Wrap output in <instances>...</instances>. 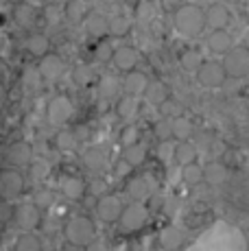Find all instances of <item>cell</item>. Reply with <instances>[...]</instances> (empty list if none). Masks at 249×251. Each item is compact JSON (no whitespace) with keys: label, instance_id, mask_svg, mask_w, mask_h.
Returning <instances> with one entry per match:
<instances>
[{"label":"cell","instance_id":"1","mask_svg":"<svg viewBox=\"0 0 249 251\" xmlns=\"http://www.w3.org/2000/svg\"><path fill=\"white\" fill-rule=\"evenodd\" d=\"M173 24L184 37H197L205 26V13L197 4H181L173 16Z\"/></svg>","mask_w":249,"mask_h":251},{"label":"cell","instance_id":"2","mask_svg":"<svg viewBox=\"0 0 249 251\" xmlns=\"http://www.w3.org/2000/svg\"><path fill=\"white\" fill-rule=\"evenodd\" d=\"M66 240L75 245H81V247H90L94 245V238H97V227H94V221L90 216H73V219L66 223L64 227Z\"/></svg>","mask_w":249,"mask_h":251},{"label":"cell","instance_id":"3","mask_svg":"<svg viewBox=\"0 0 249 251\" xmlns=\"http://www.w3.org/2000/svg\"><path fill=\"white\" fill-rule=\"evenodd\" d=\"M149 221V207L145 203H136L131 201L129 205H124L123 216L118 221V229L123 234H133V231H140Z\"/></svg>","mask_w":249,"mask_h":251},{"label":"cell","instance_id":"4","mask_svg":"<svg viewBox=\"0 0 249 251\" xmlns=\"http://www.w3.org/2000/svg\"><path fill=\"white\" fill-rule=\"evenodd\" d=\"M26 179L20 171L16 168H2L0 171V201H9L11 203L13 199L25 192Z\"/></svg>","mask_w":249,"mask_h":251},{"label":"cell","instance_id":"5","mask_svg":"<svg viewBox=\"0 0 249 251\" xmlns=\"http://www.w3.org/2000/svg\"><path fill=\"white\" fill-rule=\"evenodd\" d=\"M73 116H75V105L70 100V96H66V94L52 96L49 100V105H46V118L55 127H64L66 123H70Z\"/></svg>","mask_w":249,"mask_h":251},{"label":"cell","instance_id":"6","mask_svg":"<svg viewBox=\"0 0 249 251\" xmlns=\"http://www.w3.org/2000/svg\"><path fill=\"white\" fill-rule=\"evenodd\" d=\"M4 160H7L9 168H22V166H31L33 162V149L31 144L25 142V140H18V142H11L4 151Z\"/></svg>","mask_w":249,"mask_h":251},{"label":"cell","instance_id":"7","mask_svg":"<svg viewBox=\"0 0 249 251\" xmlns=\"http://www.w3.org/2000/svg\"><path fill=\"white\" fill-rule=\"evenodd\" d=\"M123 210H124L123 201L118 199L116 195H109V192H107V195H103L99 199L94 214H97L103 223H118V221H121V216H123Z\"/></svg>","mask_w":249,"mask_h":251},{"label":"cell","instance_id":"8","mask_svg":"<svg viewBox=\"0 0 249 251\" xmlns=\"http://www.w3.org/2000/svg\"><path fill=\"white\" fill-rule=\"evenodd\" d=\"M37 70H40L44 83H55V81H59L61 76H64L66 64H64V59H61L59 55H55V52H49L46 57H42V59H40V64H37Z\"/></svg>","mask_w":249,"mask_h":251},{"label":"cell","instance_id":"9","mask_svg":"<svg viewBox=\"0 0 249 251\" xmlns=\"http://www.w3.org/2000/svg\"><path fill=\"white\" fill-rule=\"evenodd\" d=\"M13 223H16L22 231L40 229V225H42V210H37L31 201H28V203L18 205L16 207V221H13Z\"/></svg>","mask_w":249,"mask_h":251},{"label":"cell","instance_id":"10","mask_svg":"<svg viewBox=\"0 0 249 251\" xmlns=\"http://www.w3.org/2000/svg\"><path fill=\"white\" fill-rule=\"evenodd\" d=\"M149 83H151L149 76H147L142 70H131V72H127V75L123 76V92L127 96L138 99V96H145L147 94Z\"/></svg>","mask_w":249,"mask_h":251},{"label":"cell","instance_id":"11","mask_svg":"<svg viewBox=\"0 0 249 251\" xmlns=\"http://www.w3.org/2000/svg\"><path fill=\"white\" fill-rule=\"evenodd\" d=\"M59 190L66 199L70 201H83L88 195V183L81 179L79 175H64L59 179Z\"/></svg>","mask_w":249,"mask_h":251},{"label":"cell","instance_id":"12","mask_svg":"<svg viewBox=\"0 0 249 251\" xmlns=\"http://www.w3.org/2000/svg\"><path fill=\"white\" fill-rule=\"evenodd\" d=\"M138 61H140V52H138L133 46H118L116 52H114L112 64L116 66V70H121V72L127 75V72H131L133 68H136Z\"/></svg>","mask_w":249,"mask_h":251},{"label":"cell","instance_id":"13","mask_svg":"<svg viewBox=\"0 0 249 251\" xmlns=\"http://www.w3.org/2000/svg\"><path fill=\"white\" fill-rule=\"evenodd\" d=\"M81 164H83L88 171L99 173V171H103L105 164H107V153H105L100 147H97V144L85 147L83 151H81Z\"/></svg>","mask_w":249,"mask_h":251},{"label":"cell","instance_id":"14","mask_svg":"<svg viewBox=\"0 0 249 251\" xmlns=\"http://www.w3.org/2000/svg\"><path fill=\"white\" fill-rule=\"evenodd\" d=\"M127 195L131 197L136 203H142L145 199H149V197L153 195L149 177L147 175H133L131 179L127 181Z\"/></svg>","mask_w":249,"mask_h":251},{"label":"cell","instance_id":"15","mask_svg":"<svg viewBox=\"0 0 249 251\" xmlns=\"http://www.w3.org/2000/svg\"><path fill=\"white\" fill-rule=\"evenodd\" d=\"M197 79H199L201 85H205V88H217V85L223 83L225 70H223V66L214 64V61H210V64H203V66H201V70L197 72Z\"/></svg>","mask_w":249,"mask_h":251},{"label":"cell","instance_id":"16","mask_svg":"<svg viewBox=\"0 0 249 251\" xmlns=\"http://www.w3.org/2000/svg\"><path fill=\"white\" fill-rule=\"evenodd\" d=\"M83 28L88 31V35L103 40V37L109 33V18L103 16V13H99V11H92L88 18H85Z\"/></svg>","mask_w":249,"mask_h":251},{"label":"cell","instance_id":"17","mask_svg":"<svg viewBox=\"0 0 249 251\" xmlns=\"http://www.w3.org/2000/svg\"><path fill=\"white\" fill-rule=\"evenodd\" d=\"M121 90H123V81H118V76H114V75H103L97 83V94L103 100L116 99Z\"/></svg>","mask_w":249,"mask_h":251},{"label":"cell","instance_id":"18","mask_svg":"<svg viewBox=\"0 0 249 251\" xmlns=\"http://www.w3.org/2000/svg\"><path fill=\"white\" fill-rule=\"evenodd\" d=\"M147 155H149V149H147V144L138 142V144H133V147L123 149L121 160H123L124 164H127V166L138 168V166H142V164L147 162Z\"/></svg>","mask_w":249,"mask_h":251},{"label":"cell","instance_id":"19","mask_svg":"<svg viewBox=\"0 0 249 251\" xmlns=\"http://www.w3.org/2000/svg\"><path fill=\"white\" fill-rule=\"evenodd\" d=\"M145 99L149 100L151 105H157V107H160V105H164L166 100H171V90H169V85H166L164 81L155 79V81H151L149 88H147Z\"/></svg>","mask_w":249,"mask_h":251},{"label":"cell","instance_id":"20","mask_svg":"<svg viewBox=\"0 0 249 251\" xmlns=\"http://www.w3.org/2000/svg\"><path fill=\"white\" fill-rule=\"evenodd\" d=\"M25 48H26V52L28 55H33V57H46L50 52V44H49V37L46 35H42V33H31V35L26 37V42H25Z\"/></svg>","mask_w":249,"mask_h":251},{"label":"cell","instance_id":"21","mask_svg":"<svg viewBox=\"0 0 249 251\" xmlns=\"http://www.w3.org/2000/svg\"><path fill=\"white\" fill-rule=\"evenodd\" d=\"M44 243L40 240V236L33 231H20L13 245V251H42Z\"/></svg>","mask_w":249,"mask_h":251},{"label":"cell","instance_id":"22","mask_svg":"<svg viewBox=\"0 0 249 251\" xmlns=\"http://www.w3.org/2000/svg\"><path fill=\"white\" fill-rule=\"evenodd\" d=\"M195 157H197V149L190 142H177L173 147V160L181 164V168L188 166V164H195Z\"/></svg>","mask_w":249,"mask_h":251},{"label":"cell","instance_id":"23","mask_svg":"<svg viewBox=\"0 0 249 251\" xmlns=\"http://www.w3.org/2000/svg\"><path fill=\"white\" fill-rule=\"evenodd\" d=\"M138 112H140V103H138V99H133V96H123V99H118V105H116V116L123 120H131L136 118Z\"/></svg>","mask_w":249,"mask_h":251},{"label":"cell","instance_id":"24","mask_svg":"<svg viewBox=\"0 0 249 251\" xmlns=\"http://www.w3.org/2000/svg\"><path fill=\"white\" fill-rule=\"evenodd\" d=\"M181 243H184V234H181V229H177V227H166V229H162V234H160V245H162V247H164L166 251L179 249Z\"/></svg>","mask_w":249,"mask_h":251},{"label":"cell","instance_id":"25","mask_svg":"<svg viewBox=\"0 0 249 251\" xmlns=\"http://www.w3.org/2000/svg\"><path fill=\"white\" fill-rule=\"evenodd\" d=\"M205 24H210L212 28L221 31V28L227 24V9L221 7V4H212L205 11Z\"/></svg>","mask_w":249,"mask_h":251},{"label":"cell","instance_id":"26","mask_svg":"<svg viewBox=\"0 0 249 251\" xmlns=\"http://www.w3.org/2000/svg\"><path fill=\"white\" fill-rule=\"evenodd\" d=\"M64 13H66V18H68V22H73V24H76V22H85V18L90 16L88 13V7H85L83 2H68L66 4V9H64Z\"/></svg>","mask_w":249,"mask_h":251},{"label":"cell","instance_id":"27","mask_svg":"<svg viewBox=\"0 0 249 251\" xmlns=\"http://www.w3.org/2000/svg\"><path fill=\"white\" fill-rule=\"evenodd\" d=\"M179 64L184 70H190V72H199L203 61H201V55L197 50H184L179 55Z\"/></svg>","mask_w":249,"mask_h":251},{"label":"cell","instance_id":"28","mask_svg":"<svg viewBox=\"0 0 249 251\" xmlns=\"http://www.w3.org/2000/svg\"><path fill=\"white\" fill-rule=\"evenodd\" d=\"M70 79H73V83L76 85V88H88L90 81H92V70H90L88 66L79 64L70 70Z\"/></svg>","mask_w":249,"mask_h":251},{"label":"cell","instance_id":"29","mask_svg":"<svg viewBox=\"0 0 249 251\" xmlns=\"http://www.w3.org/2000/svg\"><path fill=\"white\" fill-rule=\"evenodd\" d=\"M13 18H16V22L20 24V26L28 28L35 22V11H33L31 4H18V7L13 9Z\"/></svg>","mask_w":249,"mask_h":251},{"label":"cell","instance_id":"30","mask_svg":"<svg viewBox=\"0 0 249 251\" xmlns=\"http://www.w3.org/2000/svg\"><path fill=\"white\" fill-rule=\"evenodd\" d=\"M171 129H173V138L181 140V142H186V138L190 136V131H193V125H190L188 118H184V116H179V118L171 120Z\"/></svg>","mask_w":249,"mask_h":251},{"label":"cell","instance_id":"31","mask_svg":"<svg viewBox=\"0 0 249 251\" xmlns=\"http://www.w3.org/2000/svg\"><path fill=\"white\" fill-rule=\"evenodd\" d=\"M118 140H121L123 149L133 147V144L140 142V129H138L136 125H124L121 129V133H118Z\"/></svg>","mask_w":249,"mask_h":251},{"label":"cell","instance_id":"32","mask_svg":"<svg viewBox=\"0 0 249 251\" xmlns=\"http://www.w3.org/2000/svg\"><path fill=\"white\" fill-rule=\"evenodd\" d=\"M245 68H247V59H245V55H241V50L232 52L225 59V70H229L232 75H241V72H245Z\"/></svg>","mask_w":249,"mask_h":251},{"label":"cell","instance_id":"33","mask_svg":"<svg viewBox=\"0 0 249 251\" xmlns=\"http://www.w3.org/2000/svg\"><path fill=\"white\" fill-rule=\"evenodd\" d=\"M31 203L37 207V210H49V207L52 205V192L49 190V188H37L35 192H33V199Z\"/></svg>","mask_w":249,"mask_h":251},{"label":"cell","instance_id":"34","mask_svg":"<svg viewBox=\"0 0 249 251\" xmlns=\"http://www.w3.org/2000/svg\"><path fill=\"white\" fill-rule=\"evenodd\" d=\"M181 179L188 183V186H197L203 179V168L197 166V164H188V166L181 168Z\"/></svg>","mask_w":249,"mask_h":251},{"label":"cell","instance_id":"35","mask_svg":"<svg viewBox=\"0 0 249 251\" xmlns=\"http://www.w3.org/2000/svg\"><path fill=\"white\" fill-rule=\"evenodd\" d=\"M129 28H131V20L124 16H114L109 18V33H114V35L123 37L129 33Z\"/></svg>","mask_w":249,"mask_h":251},{"label":"cell","instance_id":"36","mask_svg":"<svg viewBox=\"0 0 249 251\" xmlns=\"http://www.w3.org/2000/svg\"><path fill=\"white\" fill-rule=\"evenodd\" d=\"M55 144H57V149L59 151H75L76 149V136L73 131H59L57 133V138H55Z\"/></svg>","mask_w":249,"mask_h":251},{"label":"cell","instance_id":"37","mask_svg":"<svg viewBox=\"0 0 249 251\" xmlns=\"http://www.w3.org/2000/svg\"><path fill=\"white\" fill-rule=\"evenodd\" d=\"M114 52H116V46L109 40H100V44L97 46V59L100 64H109L114 61Z\"/></svg>","mask_w":249,"mask_h":251},{"label":"cell","instance_id":"38","mask_svg":"<svg viewBox=\"0 0 249 251\" xmlns=\"http://www.w3.org/2000/svg\"><path fill=\"white\" fill-rule=\"evenodd\" d=\"M208 46H210V50H214V52H225L229 48V37L225 35V33L217 31L208 37Z\"/></svg>","mask_w":249,"mask_h":251},{"label":"cell","instance_id":"39","mask_svg":"<svg viewBox=\"0 0 249 251\" xmlns=\"http://www.w3.org/2000/svg\"><path fill=\"white\" fill-rule=\"evenodd\" d=\"M153 136L160 142H169L173 136V129H171V120H160V123L153 125Z\"/></svg>","mask_w":249,"mask_h":251},{"label":"cell","instance_id":"40","mask_svg":"<svg viewBox=\"0 0 249 251\" xmlns=\"http://www.w3.org/2000/svg\"><path fill=\"white\" fill-rule=\"evenodd\" d=\"M25 85L28 90H33V92H37L42 88V85H44V79H42V75H40V70H31L28 68L26 72H25Z\"/></svg>","mask_w":249,"mask_h":251},{"label":"cell","instance_id":"41","mask_svg":"<svg viewBox=\"0 0 249 251\" xmlns=\"http://www.w3.org/2000/svg\"><path fill=\"white\" fill-rule=\"evenodd\" d=\"M160 116H164V118H171V120H175V118H179L181 116V109H179V103L177 100H166L164 105H160Z\"/></svg>","mask_w":249,"mask_h":251},{"label":"cell","instance_id":"42","mask_svg":"<svg viewBox=\"0 0 249 251\" xmlns=\"http://www.w3.org/2000/svg\"><path fill=\"white\" fill-rule=\"evenodd\" d=\"M203 179L210 183H219L223 179V168L219 166V164H208V166L203 168Z\"/></svg>","mask_w":249,"mask_h":251},{"label":"cell","instance_id":"43","mask_svg":"<svg viewBox=\"0 0 249 251\" xmlns=\"http://www.w3.org/2000/svg\"><path fill=\"white\" fill-rule=\"evenodd\" d=\"M11 221H16V207L9 201H0V225H9Z\"/></svg>","mask_w":249,"mask_h":251},{"label":"cell","instance_id":"44","mask_svg":"<svg viewBox=\"0 0 249 251\" xmlns=\"http://www.w3.org/2000/svg\"><path fill=\"white\" fill-rule=\"evenodd\" d=\"M153 16V4L151 2H138L136 4V22H147Z\"/></svg>","mask_w":249,"mask_h":251},{"label":"cell","instance_id":"45","mask_svg":"<svg viewBox=\"0 0 249 251\" xmlns=\"http://www.w3.org/2000/svg\"><path fill=\"white\" fill-rule=\"evenodd\" d=\"M28 171H31V175L35 177V179H44V177H49V164L42 160H35L28 166Z\"/></svg>","mask_w":249,"mask_h":251},{"label":"cell","instance_id":"46","mask_svg":"<svg viewBox=\"0 0 249 251\" xmlns=\"http://www.w3.org/2000/svg\"><path fill=\"white\" fill-rule=\"evenodd\" d=\"M88 195H92V197H103V195H107V186H105V181H100V179H94L92 183H88Z\"/></svg>","mask_w":249,"mask_h":251},{"label":"cell","instance_id":"47","mask_svg":"<svg viewBox=\"0 0 249 251\" xmlns=\"http://www.w3.org/2000/svg\"><path fill=\"white\" fill-rule=\"evenodd\" d=\"M147 207H149V212L151 210H160V207H162V197L153 192V195L149 197V203H147Z\"/></svg>","mask_w":249,"mask_h":251},{"label":"cell","instance_id":"48","mask_svg":"<svg viewBox=\"0 0 249 251\" xmlns=\"http://www.w3.org/2000/svg\"><path fill=\"white\" fill-rule=\"evenodd\" d=\"M59 251H88V247H81V245H75V243L64 240V245L59 247Z\"/></svg>","mask_w":249,"mask_h":251},{"label":"cell","instance_id":"49","mask_svg":"<svg viewBox=\"0 0 249 251\" xmlns=\"http://www.w3.org/2000/svg\"><path fill=\"white\" fill-rule=\"evenodd\" d=\"M42 251H59V249H55L52 245H44V247H42Z\"/></svg>","mask_w":249,"mask_h":251},{"label":"cell","instance_id":"50","mask_svg":"<svg viewBox=\"0 0 249 251\" xmlns=\"http://www.w3.org/2000/svg\"><path fill=\"white\" fill-rule=\"evenodd\" d=\"M0 70H2V66H0Z\"/></svg>","mask_w":249,"mask_h":251}]
</instances>
